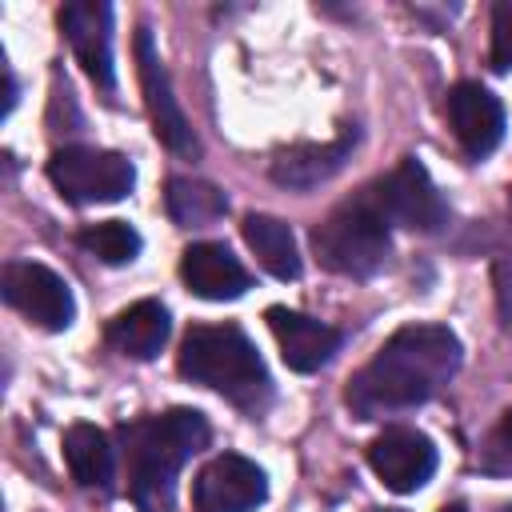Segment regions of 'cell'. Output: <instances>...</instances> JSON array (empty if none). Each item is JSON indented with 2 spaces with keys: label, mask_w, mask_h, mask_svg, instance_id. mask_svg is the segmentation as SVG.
Wrapping results in <instances>:
<instances>
[{
  "label": "cell",
  "mask_w": 512,
  "mask_h": 512,
  "mask_svg": "<svg viewBox=\"0 0 512 512\" xmlns=\"http://www.w3.org/2000/svg\"><path fill=\"white\" fill-rule=\"evenodd\" d=\"M460 356V340L444 324H408L348 380L344 400L360 420L416 408L456 376Z\"/></svg>",
  "instance_id": "cell-1"
},
{
  "label": "cell",
  "mask_w": 512,
  "mask_h": 512,
  "mask_svg": "<svg viewBox=\"0 0 512 512\" xmlns=\"http://www.w3.org/2000/svg\"><path fill=\"white\" fill-rule=\"evenodd\" d=\"M208 444V420L196 408H172L124 428L128 488L140 512H172L180 468Z\"/></svg>",
  "instance_id": "cell-2"
},
{
  "label": "cell",
  "mask_w": 512,
  "mask_h": 512,
  "mask_svg": "<svg viewBox=\"0 0 512 512\" xmlns=\"http://www.w3.org/2000/svg\"><path fill=\"white\" fill-rule=\"evenodd\" d=\"M180 376L228 396L240 408H260L272 396L268 368L256 344L236 324H192L180 340Z\"/></svg>",
  "instance_id": "cell-3"
},
{
  "label": "cell",
  "mask_w": 512,
  "mask_h": 512,
  "mask_svg": "<svg viewBox=\"0 0 512 512\" xmlns=\"http://www.w3.org/2000/svg\"><path fill=\"white\" fill-rule=\"evenodd\" d=\"M312 248L316 260L336 272V276H372L384 268L388 260V220L380 216L376 200L368 196V188L344 204H336L316 228H312Z\"/></svg>",
  "instance_id": "cell-4"
},
{
  "label": "cell",
  "mask_w": 512,
  "mask_h": 512,
  "mask_svg": "<svg viewBox=\"0 0 512 512\" xmlns=\"http://www.w3.org/2000/svg\"><path fill=\"white\" fill-rule=\"evenodd\" d=\"M48 180L68 204H112L136 184V168L120 152L104 148H60L48 160Z\"/></svg>",
  "instance_id": "cell-5"
},
{
  "label": "cell",
  "mask_w": 512,
  "mask_h": 512,
  "mask_svg": "<svg viewBox=\"0 0 512 512\" xmlns=\"http://www.w3.org/2000/svg\"><path fill=\"white\" fill-rule=\"evenodd\" d=\"M368 196L388 224H400L408 232H440L448 220V204L416 156H404L388 176L368 188Z\"/></svg>",
  "instance_id": "cell-6"
},
{
  "label": "cell",
  "mask_w": 512,
  "mask_h": 512,
  "mask_svg": "<svg viewBox=\"0 0 512 512\" xmlns=\"http://www.w3.org/2000/svg\"><path fill=\"white\" fill-rule=\"evenodd\" d=\"M4 300L28 316L32 324L48 328V332H64L72 320H76V300H72V288L64 276H56L48 264H36V260H12L4 268Z\"/></svg>",
  "instance_id": "cell-7"
},
{
  "label": "cell",
  "mask_w": 512,
  "mask_h": 512,
  "mask_svg": "<svg viewBox=\"0 0 512 512\" xmlns=\"http://www.w3.org/2000/svg\"><path fill=\"white\" fill-rule=\"evenodd\" d=\"M268 496V476L248 456L224 452L208 460L192 484L196 512H252Z\"/></svg>",
  "instance_id": "cell-8"
},
{
  "label": "cell",
  "mask_w": 512,
  "mask_h": 512,
  "mask_svg": "<svg viewBox=\"0 0 512 512\" xmlns=\"http://www.w3.org/2000/svg\"><path fill=\"white\" fill-rule=\"evenodd\" d=\"M136 64H140V84H144V100H148V116H152L156 136H160L176 156H196L200 144H196V136H192V124H188L184 108H180L176 96H172L168 72H164V64H160V52H156L148 28L136 32Z\"/></svg>",
  "instance_id": "cell-9"
},
{
  "label": "cell",
  "mask_w": 512,
  "mask_h": 512,
  "mask_svg": "<svg viewBox=\"0 0 512 512\" xmlns=\"http://www.w3.org/2000/svg\"><path fill=\"white\" fill-rule=\"evenodd\" d=\"M368 464L392 492H416L436 472V444L416 428H384L368 444Z\"/></svg>",
  "instance_id": "cell-10"
},
{
  "label": "cell",
  "mask_w": 512,
  "mask_h": 512,
  "mask_svg": "<svg viewBox=\"0 0 512 512\" xmlns=\"http://www.w3.org/2000/svg\"><path fill=\"white\" fill-rule=\"evenodd\" d=\"M60 32H64L72 56L80 60V68L88 72V80L108 92L116 84V72H112V8L100 4V0L64 4L60 8Z\"/></svg>",
  "instance_id": "cell-11"
},
{
  "label": "cell",
  "mask_w": 512,
  "mask_h": 512,
  "mask_svg": "<svg viewBox=\"0 0 512 512\" xmlns=\"http://www.w3.org/2000/svg\"><path fill=\"white\" fill-rule=\"evenodd\" d=\"M268 328H272V336L280 344V356L292 372L324 368L340 352V340H344L336 328H328V324H320V320H312L296 308H284V304L268 308Z\"/></svg>",
  "instance_id": "cell-12"
},
{
  "label": "cell",
  "mask_w": 512,
  "mask_h": 512,
  "mask_svg": "<svg viewBox=\"0 0 512 512\" xmlns=\"http://www.w3.org/2000/svg\"><path fill=\"white\" fill-rule=\"evenodd\" d=\"M448 124L460 148L480 160L504 140V104L484 84H456L448 92Z\"/></svg>",
  "instance_id": "cell-13"
},
{
  "label": "cell",
  "mask_w": 512,
  "mask_h": 512,
  "mask_svg": "<svg viewBox=\"0 0 512 512\" xmlns=\"http://www.w3.org/2000/svg\"><path fill=\"white\" fill-rule=\"evenodd\" d=\"M180 276H184L188 292L200 296V300H236L252 288V276L244 272V264L216 240L184 248Z\"/></svg>",
  "instance_id": "cell-14"
},
{
  "label": "cell",
  "mask_w": 512,
  "mask_h": 512,
  "mask_svg": "<svg viewBox=\"0 0 512 512\" xmlns=\"http://www.w3.org/2000/svg\"><path fill=\"white\" fill-rule=\"evenodd\" d=\"M352 148H356V128L340 132L336 140H324V144H292V148L276 152L272 180L284 184V188H300V192L316 188V184H324L328 176H336L344 168Z\"/></svg>",
  "instance_id": "cell-15"
},
{
  "label": "cell",
  "mask_w": 512,
  "mask_h": 512,
  "mask_svg": "<svg viewBox=\"0 0 512 512\" xmlns=\"http://www.w3.org/2000/svg\"><path fill=\"white\" fill-rule=\"evenodd\" d=\"M168 308L160 300H136L108 320V344L128 360H152L168 340Z\"/></svg>",
  "instance_id": "cell-16"
},
{
  "label": "cell",
  "mask_w": 512,
  "mask_h": 512,
  "mask_svg": "<svg viewBox=\"0 0 512 512\" xmlns=\"http://www.w3.org/2000/svg\"><path fill=\"white\" fill-rule=\"evenodd\" d=\"M64 460L76 484L84 488H112L116 476V452L108 436L96 424H72L64 432Z\"/></svg>",
  "instance_id": "cell-17"
},
{
  "label": "cell",
  "mask_w": 512,
  "mask_h": 512,
  "mask_svg": "<svg viewBox=\"0 0 512 512\" xmlns=\"http://www.w3.org/2000/svg\"><path fill=\"white\" fill-rule=\"evenodd\" d=\"M244 240L252 248V256L260 260L264 272H272L276 280H296L300 276V252H296V236L284 220L252 212L244 216Z\"/></svg>",
  "instance_id": "cell-18"
},
{
  "label": "cell",
  "mask_w": 512,
  "mask_h": 512,
  "mask_svg": "<svg viewBox=\"0 0 512 512\" xmlns=\"http://www.w3.org/2000/svg\"><path fill=\"white\" fill-rule=\"evenodd\" d=\"M224 212H228V196L216 184L192 180V176L168 180V216L180 228H208V224L224 220Z\"/></svg>",
  "instance_id": "cell-19"
},
{
  "label": "cell",
  "mask_w": 512,
  "mask_h": 512,
  "mask_svg": "<svg viewBox=\"0 0 512 512\" xmlns=\"http://www.w3.org/2000/svg\"><path fill=\"white\" fill-rule=\"evenodd\" d=\"M80 248L92 252L96 260L104 264H132L140 256V232L124 220H100V224H88L80 236Z\"/></svg>",
  "instance_id": "cell-20"
},
{
  "label": "cell",
  "mask_w": 512,
  "mask_h": 512,
  "mask_svg": "<svg viewBox=\"0 0 512 512\" xmlns=\"http://www.w3.org/2000/svg\"><path fill=\"white\" fill-rule=\"evenodd\" d=\"M492 68H512V0H500L492 8Z\"/></svg>",
  "instance_id": "cell-21"
},
{
  "label": "cell",
  "mask_w": 512,
  "mask_h": 512,
  "mask_svg": "<svg viewBox=\"0 0 512 512\" xmlns=\"http://www.w3.org/2000/svg\"><path fill=\"white\" fill-rule=\"evenodd\" d=\"M484 464H488V468H496V472H512V408L504 412L500 428L492 432L488 452H484Z\"/></svg>",
  "instance_id": "cell-22"
},
{
  "label": "cell",
  "mask_w": 512,
  "mask_h": 512,
  "mask_svg": "<svg viewBox=\"0 0 512 512\" xmlns=\"http://www.w3.org/2000/svg\"><path fill=\"white\" fill-rule=\"evenodd\" d=\"M440 512H464V508H460V504H452V508H440Z\"/></svg>",
  "instance_id": "cell-23"
},
{
  "label": "cell",
  "mask_w": 512,
  "mask_h": 512,
  "mask_svg": "<svg viewBox=\"0 0 512 512\" xmlns=\"http://www.w3.org/2000/svg\"><path fill=\"white\" fill-rule=\"evenodd\" d=\"M372 512H396V508H372Z\"/></svg>",
  "instance_id": "cell-24"
},
{
  "label": "cell",
  "mask_w": 512,
  "mask_h": 512,
  "mask_svg": "<svg viewBox=\"0 0 512 512\" xmlns=\"http://www.w3.org/2000/svg\"><path fill=\"white\" fill-rule=\"evenodd\" d=\"M500 512H512V504H504V508H500Z\"/></svg>",
  "instance_id": "cell-25"
},
{
  "label": "cell",
  "mask_w": 512,
  "mask_h": 512,
  "mask_svg": "<svg viewBox=\"0 0 512 512\" xmlns=\"http://www.w3.org/2000/svg\"><path fill=\"white\" fill-rule=\"evenodd\" d=\"M508 204H512V196H508Z\"/></svg>",
  "instance_id": "cell-26"
}]
</instances>
